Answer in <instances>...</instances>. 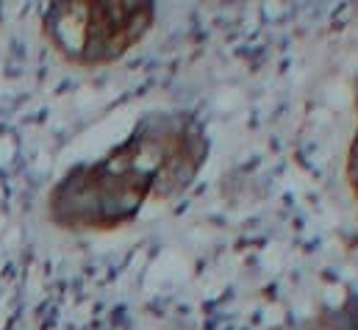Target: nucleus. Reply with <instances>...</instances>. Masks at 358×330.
Masks as SVG:
<instances>
[{
    "instance_id": "nucleus-2",
    "label": "nucleus",
    "mask_w": 358,
    "mask_h": 330,
    "mask_svg": "<svg viewBox=\"0 0 358 330\" xmlns=\"http://www.w3.org/2000/svg\"><path fill=\"white\" fill-rule=\"evenodd\" d=\"M150 22H153V8H150V6H136V8L125 17V22H122V34H125L128 45L136 42V39H142V34H148Z\"/></svg>"
},
{
    "instance_id": "nucleus-3",
    "label": "nucleus",
    "mask_w": 358,
    "mask_h": 330,
    "mask_svg": "<svg viewBox=\"0 0 358 330\" xmlns=\"http://www.w3.org/2000/svg\"><path fill=\"white\" fill-rule=\"evenodd\" d=\"M350 150H353V159H358V136L353 139V148H350Z\"/></svg>"
},
{
    "instance_id": "nucleus-1",
    "label": "nucleus",
    "mask_w": 358,
    "mask_h": 330,
    "mask_svg": "<svg viewBox=\"0 0 358 330\" xmlns=\"http://www.w3.org/2000/svg\"><path fill=\"white\" fill-rule=\"evenodd\" d=\"M167 148L159 145V142H136L134 150H131V172L150 180L162 166L167 162Z\"/></svg>"
},
{
    "instance_id": "nucleus-4",
    "label": "nucleus",
    "mask_w": 358,
    "mask_h": 330,
    "mask_svg": "<svg viewBox=\"0 0 358 330\" xmlns=\"http://www.w3.org/2000/svg\"><path fill=\"white\" fill-rule=\"evenodd\" d=\"M350 169H353V175H356V180H358V159H353V164H350Z\"/></svg>"
}]
</instances>
